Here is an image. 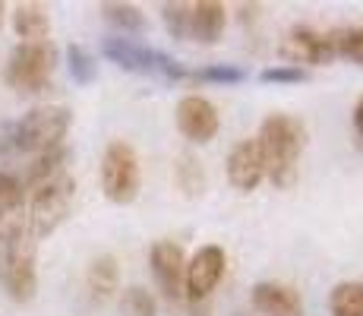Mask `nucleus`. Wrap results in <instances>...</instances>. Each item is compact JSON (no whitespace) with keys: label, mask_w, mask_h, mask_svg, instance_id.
Here are the masks:
<instances>
[{"label":"nucleus","mask_w":363,"mask_h":316,"mask_svg":"<svg viewBox=\"0 0 363 316\" xmlns=\"http://www.w3.org/2000/svg\"><path fill=\"white\" fill-rule=\"evenodd\" d=\"M306 139H310V133H306L300 117L284 114V111H272L269 117H262L256 143H259V152H262L265 178L278 190L294 187Z\"/></svg>","instance_id":"1"},{"label":"nucleus","mask_w":363,"mask_h":316,"mask_svg":"<svg viewBox=\"0 0 363 316\" xmlns=\"http://www.w3.org/2000/svg\"><path fill=\"white\" fill-rule=\"evenodd\" d=\"M38 241L32 237L26 212L0 224V288L10 300L29 304L38 294Z\"/></svg>","instance_id":"2"},{"label":"nucleus","mask_w":363,"mask_h":316,"mask_svg":"<svg viewBox=\"0 0 363 316\" xmlns=\"http://www.w3.org/2000/svg\"><path fill=\"white\" fill-rule=\"evenodd\" d=\"M73 111L67 104H38L13 121L0 136V156H38L67 143Z\"/></svg>","instance_id":"3"},{"label":"nucleus","mask_w":363,"mask_h":316,"mask_svg":"<svg viewBox=\"0 0 363 316\" xmlns=\"http://www.w3.org/2000/svg\"><path fill=\"white\" fill-rule=\"evenodd\" d=\"M57 45L48 41H19L4 63V82L16 92H45L57 70Z\"/></svg>","instance_id":"4"},{"label":"nucleus","mask_w":363,"mask_h":316,"mask_svg":"<svg viewBox=\"0 0 363 316\" xmlns=\"http://www.w3.org/2000/svg\"><path fill=\"white\" fill-rule=\"evenodd\" d=\"M73 200H76V178L69 171L41 184L38 190H32L26 196V224H29L35 241L51 237L69 219Z\"/></svg>","instance_id":"5"},{"label":"nucleus","mask_w":363,"mask_h":316,"mask_svg":"<svg viewBox=\"0 0 363 316\" xmlns=\"http://www.w3.org/2000/svg\"><path fill=\"white\" fill-rule=\"evenodd\" d=\"M143 187L139 152L127 139H111L101 152V193L114 206H130Z\"/></svg>","instance_id":"6"},{"label":"nucleus","mask_w":363,"mask_h":316,"mask_svg":"<svg viewBox=\"0 0 363 316\" xmlns=\"http://www.w3.org/2000/svg\"><path fill=\"white\" fill-rule=\"evenodd\" d=\"M228 272V253L218 244H206L186 259L184 272V300L190 304H208L218 285L225 282Z\"/></svg>","instance_id":"7"},{"label":"nucleus","mask_w":363,"mask_h":316,"mask_svg":"<svg viewBox=\"0 0 363 316\" xmlns=\"http://www.w3.org/2000/svg\"><path fill=\"white\" fill-rule=\"evenodd\" d=\"M278 58L288 67H329L335 60V45L329 32L310 29V26H294L278 45Z\"/></svg>","instance_id":"8"},{"label":"nucleus","mask_w":363,"mask_h":316,"mask_svg":"<svg viewBox=\"0 0 363 316\" xmlns=\"http://www.w3.org/2000/svg\"><path fill=\"white\" fill-rule=\"evenodd\" d=\"M149 269L167 304H180L184 300V272H186L184 247L177 241H155L149 250Z\"/></svg>","instance_id":"9"},{"label":"nucleus","mask_w":363,"mask_h":316,"mask_svg":"<svg viewBox=\"0 0 363 316\" xmlns=\"http://www.w3.org/2000/svg\"><path fill=\"white\" fill-rule=\"evenodd\" d=\"M174 121H177V130L184 139L190 143H212L221 130V114L206 95H184L174 108Z\"/></svg>","instance_id":"10"},{"label":"nucleus","mask_w":363,"mask_h":316,"mask_svg":"<svg viewBox=\"0 0 363 316\" xmlns=\"http://www.w3.org/2000/svg\"><path fill=\"white\" fill-rule=\"evenodd\" d=\"M225 174H228V184H231L237 193H253L256 187L265 180V165H262V152L256 136L250 139H237L231 146L225 158Z\"/></svg>","instance_id":"11"},{"label":"nucleus","mask_w":363,"mask_h":316,"mask_svg":"<svg viewBox=\"0 0 363 316\" xmlns=\"http://www.w3.org/2000/svg\"><path fill=\"white\" fill-rule=\"evenodd\" d=\"M250 304L259 316H306L303 294L288 282L265 278L250 288Z\"/></svg>","instance_id":"12"},{"label":"nucleus","mask_w":363,"mask_h":316,"mask_svg":"<svg viewBox=\"0 0 363 316\" xmlns=\"http://www.w3.org/2000/svg\"><path fill=\"white\" fill-rule=\"evenodd\" d=\"M228 26V6L221 0H196L190 6V38L199 45H218Z\"/></svg>","instance_id":"13"},{"label":"nucleus","mask_w":363,"mask_h":316,"mask_svg":"<svg viewBox=\"0 0 363 316\" xmlns=\"http://www.w3.org/2000/svg\"><path fill=\"white\" fill-rule=\"evenodd\" d=\"M101 54L127 73H155V48H145L133 38H104Z\"/></svg>","instance_id":"14"},{"label":"nucleus","mask_w":363,"mask_h":316,"mask_svg":"<svg viewBox=\"0 0 363 316\" xmlns=\"http://www.w3.org/2000/svg\"><path fill=\"white\" fill-rule=\"evenodd\" d=\"M69 158H73V152H69V146H54V149H48V152H38V156H32L29 161V168H26V174L19 180H23V190H26V196L32 193V190H38L41 184H48V180H54V178H60V174H67L69 171Z\"/></svg>","instance_id":"15"},{"label":"nucleus","mask_w":363,"mask_h":316,"mask_svg":"<svg viewBox=\"0 0 363 316\" xmlns=\"http://www.w3.org/2000/svg\"><path fill=\"white\" fill-rule=\"evenodd\" d=\"M86 288L95 300H111L121 291V263L111 253H99L86 269Z\"/></svg>","instance_id":"16"},{"label":"nucleus","mask_w":363,"mask_h":316,"mask_svg":"<svg viewBox=\"0 0 363 316\" xmlns=\"http://www.w3.org/2000/svg\"><path fill=\"white\" fill-rule=\"evenodd\" d=\"M13 32L23 41H48L51 38V13L45 4H16L13 10Z\"/></svg>","instance_id":"17"},{"label":"nucleus","mask_w":363,"mask_h":316,"mask_svg":"<svg viewBox=\"0 0 363 316\" xmlns=\"http://www.w3.org/2000/svg\"><path fill=\"white\" fill-rule=\"evenodd\" d=\"M174 184L186 200H199L206 193V168L193 152H180L174 161Z\"/></svg>","instance_id":"18"},{"label":"nucleus","mask_w":363,"mask_h":316,"mask_svg":"<svg viewBox=\"0 0 363 316\" xmlns=\"http://www.w3.org/2000/svg\"><path fill=\"white\" fill-rule=\"evenodd\" d=\"M23 209H26L23 180H19V174L0 168V224L16 219V215H23Z\"/></svg>","instance_id":"19"},{"label":"nucleus","mask_w":363,"mask_h":316,"mask_svg":"<svg viewBox=\"0 0 363 316\" xmlns=\"http://www.w3.org/2000/svg\"><path fill=\"white\" fill-rule=\"evenodd\" d=\"M104 23L114 26L117 32H143L145 29V16L136 4H121V0H108L99 6Z\"/></svg>","instance_id":"20"},{"label":"nucleus","mask_w":363,"mask_h":316,"mask_svg":"<svg viewBox=\"0 0 363 316\" xmlns=\"http://www.w3.org/2000/svg\"><path fill=\"white\" fill-rule=\"evenodd\" d=\"M332 316H363V285L360 282H338L329 294Z\"/></svg>","instance_id":"21"},{"label":"nucleus","mask_w":363,"mask_h":316,"mask_svg":"<svg viewBox=\"0 0 363 316\" xmlns=\"http://www.w3.org/2000/svg\"><path fill=\"white\" fill-rule=\"evenodd\" d=\"M335 58H345L351 63L363 67V26H345V29H332Z\"/></svg>","instance_id":"22"},{"label":"nucleus","mask_w":363,"mask_h":316,"mask_svg":"<svg viewBox=\"0 0 363 316\" xmlns=\"http://www.w3.org/2000/svg\"><path fill=\"white\" fill-rule=\"evenodd\" d=\"M121 313L123 316H158V300L149 288L133 285L121 291Z\"/></svg>","instance_id":"23"},{"label":"nucleus","mask_w":363,"mask_h":316,"mask_svg":"<svg viewBox=\"0 0 363 316\" xmlns=\"http://www.w3.org/2000/svg\"><path fill=\"white\" fill-rule=\"evenodd\" d=\"M190 6L193 4H184V0L162 4V23H164V29L171 38H177V41L190 38Z\"/></svg>","instance_id":"24"},{"label":"nucleus","mask_w":363,"mask_h":316,"mask_svg":"<svg viewBox=\"0 0 363 316\" xmlns=\"http://www.w3.org/2000/svg\"><path fill=\"white\" fill-rule=\"evenodd\" d=\"M67 70L79 86H89V82L99 76V67H95V58L86 51L82 45H69L67 48Z\"/></svg>","instance_id":"25"},{"label":"nucleus","mask_w":363,"mask_h":316,"mask_svg":"<svg viewBox=\"0 0 363 316\" xmlns=\"http://www.w3.org/2000/svg\"><path fill=\"white\" fill-rule=\"evenodd\" d=\"M243 70L234 67V63H208L202 70H190V80L196 82H218V86H234V82H243Z\"/></svg>","instance_id":"26"},{"label":"nucleus","mask_w":363,"mask_h":316,"mask_svg":"<svg viewBox=\"0 0 363 316\" xmlns=\"http://www.w3.org/2000/svg\"><path fill=\"white\" fill-rule=\"evenodd\" d=\"M262 82H284V86H294V82H306L310 80V70L300 67H288V63H278V67H269L259 73Z\"/></svg>","instance_id":"27"},{"label":"nucleus","mask_w":363,"mask_h":316,"mask_svg":"<svg viewBox=\"0 0 363 316\" xmlns=\"http://www.w3.org/2000/svg\"><path fill=\"white\" fill-rule=\"evenodd\" d=\"M155 73L164 76V80H190V70H186L177 58H171V54H164V51L155 54Z\"/></svg>","instance_id":"28"},{"label":"nucleus","mask_w":363,"mask_h":316,"mask_svg":"<svg viewBox=\"0 0 363 316\" xmlns=\"http://www.w3.org/2000/svg\"><path fill=\"white\" fill-rule=\"evenodd\" d=\"M351 117H354V130L363 136V95L357 98V104H354V114Z\"/></svg>","instance_id":"29"},{"label":"nucleus","mask_w":363,"mask_h":316,"mask_svg":"<svg viewBox=\"0 0 363 316\" xmlns=\"http://www.w3.org/2000/svg\"><path fill=\"white\" fill-rule=\"evenodd\" d=\"M186 310H190V316H208V304H190Z\"/></svg>","instance_id":"30"},{"label":"nucleus","mask_w":363,"mask_h":316,"mask_svg":"<svg viewBox=\"0 0 363 316\" xmlns=\"http://www.w3.org/2000/svg\"><path fill=\"white\" fill-rule=\"evenodd\" d=\"M4 19H6V6L0 4V29H4Z\"/></svg>","instance_id":"31"},{"label":"nucleus","mask_w":363,"mask_h":316,"mask_svg":"<svg viewBox=\"0 0 363 316\" xmlns=\"http://www.w3.org/2000/svg\"><path fill=\"white\" fill-rule=\"evenodd\" d=\"M360 285H363V282H360Z\"/></svg>","instance_id":"32"}]
</instances>
